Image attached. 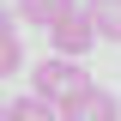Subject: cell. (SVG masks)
<instances>
[{"label": "cell", "mask_w": 121, "mask_h": 121, "mask_svg": "<svg viewBox=\"0 0 121 121\" xmlns=\"http://www.w3.org/2000/svg\"><path fill=\"white\" fill-rule=\"evenodd\" d=\"M60 121H121V103H115V91H103V85H79L67 103H60Z\"/></svg>", "instance_id": "1"}, {"label": "cell", "mask_w": 121, "mask_h": 121, "mask_svg": "<svg viewBox=\"0 0 121 121\" xmlns=\"http://www.w3.org/2000/svg\"><path fill=\"white\" fill-rule=\"evenodd\" d=\"M79 85H85V73H79L73 60H60V55H55V60H43V67H36V85H30V91H36L43 103H55V109H60Z\"/></svg>", "instance_id": "2"}, {"label": "cell", "mask_w": 121, "mask_h": 121, "mask_svg": "<svg viewBox=\"0 0 121 121\" xmlns=\"http://www.w3.org/2000/svg\"><path fill=\"white\" fill-rule=\"evenodd\" d=\"M48 36H55V55H60V60H79L91 43H97V24H91L85 12H67L55 30H48Z\"/></svg>", "instance_id": "3"}, {"label": "cell", "mask_w": 121, "mask_h": 121, "mask_svg": "<svg viewBox=\"0 0 121 121\" xmlns=\"http://www.w3.org/2000/svg\"><path fill=\"white\" fill-rule=\"evenodd\" d=\"M67 12H79V0H18V6H12L18 24H43V30H55Z\"/></svg>", "instance_id": "4"}, {"label": "cell", "mask_w": 121, "mask_h": 121, "mask_svg": "<svg viewBox=\"0 0 121 121\" xmlns=\"http://www.w3.org/2000/svg\"><path fill=\"white\" fill-rule=\"evenodd\" d=\"M0 121H60V109H55V103H43L36 91H24V97H12V103L0 109Z\"/></svg>", "instance_id": "5"}, {"label": "cell", "mask_w": 121, "mask_h": 121, "mask_svg": "<svg viewBox=\"0 0 121 121\" xmlns=\"http://www.w3.org/2000/svg\"><path fill=\"white\" fill-rule=\"evenodd\" d=\"M85 18L97 24L103 43H121V0H85Z\"/></svg>", "instance_id": "6"}, {"label": "cell", "mask_w": 121, "mask_h": 121, "mask_svg": "<svg viewBox=\"0 0 121 121\" xmlns=\"http://www.w3.org/2000/svg\"><path fill=\"white\" fill-rule=\"evenodd\" d=\"M18 60H24V48H18V18L0 12V79H12Z\"/></svg>", "instance_id": "7"}]
</instances>
